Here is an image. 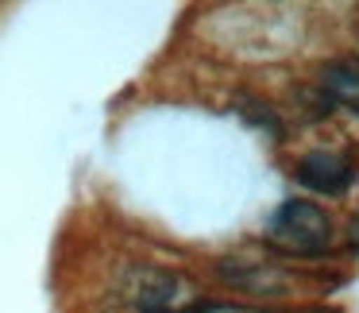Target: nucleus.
Instances as JSON below:
<instances>
[{
	"instance_id": "1",
	"label": "nucleus",
	"mask_w": 359,
	"mask_h": 313,
	"mask_svg": "<svg viewBox=\"0 0 359 313\" xmlns=\"http://www.w3.org/2000/svg\"><path fill=\"white\" fill-rule=\"evenodd\" d=\"M263 240L286 255H325L332 248V217L317 201H286L266 217Z\"/></svg>"
},
{
	"instance_id": "2",
	"label": "nucleus",
	"mask_w": 359,
	"mask_h": 313,
	"mask_svg": "<svg viewBox=\"0 0 359 313\" xmlns=\"http://www.w3.org/2000/svg\"><path fill=\"white\" fill-rule=\"evenodd\" d=\"M351 174H355L351 163L336 151H309L297 163V182L309 186L313 194H344L351 186Z\"/></svg>"
},
{
	"instance_id": "3",
	"label": "nucleus",
	"mask_w": 359,
	"mask_h": 313,
	"mask_svg": "<svg viewBox=\"0 0 359 313\" xmlns=\"http://www.w3.org/2000/svg\"><path fill=\"white\" fill-rule=\"evenodd\" d=\"M320 86L328 89V97L348 101V105L359 109V62H348V58L328 62L325 70H320Z\"/></svg>"
},
{
	"instance_id": "4",
	"label": "nucleus",
	"mask_w": 359,
	"mask_h": 313,
	"mask_svg": "<svg viewBox=\"0 0 359 313\" xmlns=\"http://www.w3.org/2000/svg\"><path fill=\"white\" fill-rule=\"evenodd\" d=\"M194 313H263V309H251V305H232V302H209V305H197Z\"/></svg>"
},
{
	"instance_id": "5",
	"label": "nucleus",
	"mask_w": 359,
	"mask_h": 313,
	"mask_svg": "<svg viewBox=\"0 0 359 313\" xmlns=\"http://www.w3.org/2000/svg\"><path fill=\"white\" fill-rule=\"evenodd\" d=\"M348 240H351V248H359V213L351 217V225H348Z\"/></svg>"
}]
</instances>
